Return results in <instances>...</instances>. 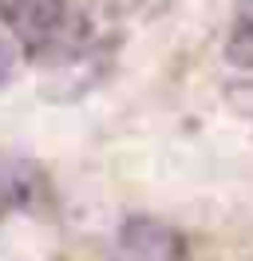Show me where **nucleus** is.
<instances>
[{
	"instance_id": "f257e3e1",
	"label": "nucleus",
	"mask_w": 253,
	"mask_h": 261,
	"mask_svg": "<svg viewBox=\"0 0 253 261\" xmlns=\"http://www.w3.org/2000/svg\"><path fill=\"white\" fill-rule=\"evenodd\" d=\"M0 20L28 51H44L60 44L67 28V4L63 0H0Z\"/></svg>"
},
{
	"instance_id": "f03ea898",
	"label": "nucleus",
	"mask_w": 253,
	"mask_h": 261,
	"mask_svg": "<svg viewBox=\"0 0 253 261\" xmlns=\"http://www.w3.org/2000/svg\"><path fill=\"white\" fill-rule=\"evenodd\" d=\"M111 261H186V245L155 218H127L115 233Z\"/></svg>"
},
{
	"instance_id": "7ed1b4c3",
	"label": "nucleus",
	"mask_w": 253,
	"mask_h": 261,
	"mask_svg": "<svg viewBox=\"0 0 253 261\" xmlns=\"http://www.w3.org/2000/svg\"><path fill=\"white\" fill-rule=\"evenodd\" d=\"M230 56H234L241 67H253V8L237 20L234 40H230Z\"/></svg>"
},
{
	"instance_id": "20e7f679",
	"label": "nucleus",
	"mask_w": 253,
	"mask_h": 261,
	"mask_svg": "<svg viewBox=\"0 0 253 261\" xmlns=\"http://www.w3.org/2000/svg\"><path fill=\"white\" fill-rule=\"evenodd\" d=\"M12 75H16V48L8 40H0V87L12 83Z\"/></svg>"
}]
</instances>
